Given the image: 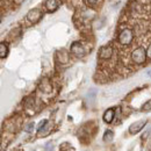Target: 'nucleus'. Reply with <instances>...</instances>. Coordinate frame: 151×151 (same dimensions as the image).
Instances as JSON below:
<instances>
[{
    "label": "nucleus",
    "instance_id": "obj_6",
    "mask_svg": "<svg viewBox=\"0 0 151 151\" xmlns=\"http://www.w3.org/2000/svg\"><path fill=\"white\" fill-rule=\"evenodd\" d=\"M113 55V48L111 45L101 47L99 50V58L100 59H109Z\"/></svg>",
    "mask_w": 151,
    "mask_h": 151
},
{
    "label": "nucleus",
    "instance_id": "obj_18",
    "mask_svg": "<svg viewBox=\"0 0 151 151\" xmlns=\"http://www.w3.org/2000/svg\"><path fill=\"white\" fill-rule=\"evenodd\" d=\"M149 76L151 77V71H149Z\"/></svg>",
    "mask_w": 151,
    "mask_h": 151
},
{
    "label": "nucleus",
    "instance_id": "obj_1",
    "mask_svg": "<svg viewBox=\"0 0 151 151\" xmlns=\"http://www.w3.org/2000/svg\"><path fill=\"white\" fill-rule=\"evenodd\" d=\"M147 50L143 47H138L134 49L132 52V59L135 64H143L147 59Z\"/></svg>",
    "mask_w": 151,
    "mask_h": 151
},
{
    "label": "nucleus",
    "instance_id": "obj_10",
    "mask_svg": "<svg viewBox=\"0 0 151 151\" xmlns=\"http://www.w3.org/2000/svg\"><path fill=\"white\" fill-rule=\"evenodd\" d=\"M114 137V132L112 130H106L104 134V141L105 142H111Z\"/></svg>",
    "mask_w": 151,
    "mask_h": 151
},
{
    "label": "nucleus",
    "instance_id": "obj_17",
    "mask_svg": "<svg viewBox=\"0 0 151 151\" xmlns=\"http://www.w3.org/2000/svg\"><path fill=\"white\" fill-rule=\"evenodd\" d=\"M14 2H15L17 5H21V4L23 2V0H14Z\"/></svg>",
    "mask_w": 151,
    "mask_h": 151
},
{
    "label": "nucleus",
    "instance_id": "obj_14",
    "mask_svg": "<svg viewBox=\"0 0 151 151\" xmlns=\"http://www.w3.org/2000/svg\"><path fill=\"white\" fill-rule=\"evenodd\" d=\"M44 150L45 151H54V144H52V142H48V143L45 144Z\"/></svg>",
    "mask_w": 151,
    "mask_h": 151
},
{
    "label": "nucleus",
    "instance_id": "obj_13",
    "mask_svg": "<svg viewBox=\"0 0 151 151\" xmlns=\"http://www.w3.org/2000/svg\"><path fill=\"white\" fill-rule=\"evenodd\" d=\"M48 124V120H42L41 122H40V124H38V127H37V132H40V130H42L45 126Z\"/></svg>",
    "mask_w": 151,
    "mask_h": 151
},
{
    "label": "nucleus",
    "instance_id": "obj_11",
    "mask_svg": "<svg viewBox=\"0 0 151 151\" xmlns=\"http://www.w3.org/2000/svg\"><path fill=\"white\" fill-rule=\"evenodd\" d=\"M34 128H35V123H34V122H30V123H28L27 126H24V132H32L34 130Z\"/></svg>",
    "mask_w": 151,
    "mask_h": 151
},
{
    "label": "nucleus",
    "instance_id": "obj_5",
    "mask_svg": "<svg viewBox=\"0 0 151 151\" xmlns=\"http://www.w3.org/2000/svg\"><path fill=\"white\" fill-rule=\"evenodd\" d=\"M42 17H43L42 12L40 9H36V8L29 11L28 14H27V19H28V21H30L32 23H37L38 21L42 19Z\"/></svg>",
    "mask_w": 151,
    "mask_h": 151
},
{
    "label": "nucleus",
    "instance_id": "obj_2",
    "mask_svg": "<svg viewBox=\"0 0 151 151\" xmlns=\"http://www.w3.org/2000/svg\"><path fill=\"white\" fill-rule=\"evenodd\" d=\"M134 40V33L129 28H124L119 34V43L122 45H129Z\"/></svg>",
    "mask_w": 151,
    "mask_h": 151
},
{
    "label": "nucleus",
    "instance_id": "obj_16",
    "mask_svg": "<svg viewBox=\"0 0 151 151\" xmlns=\"http://www.w3.org/2000/svg\"><path fill=\"white\" fill-rule=\"evenodd\" d=\"M96 2H98V0H87V4H88V5H91V6L95 5Z\"/></svg>",
    "mask_w": 151,
    "mask_h": 151
},
{
    "label": "nucleus",
    "instance_id": "obj_7",
    "mask_svg": "<svg viewBox=\"0 0 151 151\" xmlns=\"http://www.w3.org/2000/svg\"><path fill=\"white\" fill-rule=\"evenodd\" d=\"M58 1L57 0H47L45 1V8H47V11L48 12H50V13H52V12H55L57 8H58Z\"/></svg>",
    "mask_w": 151,
    "mask_h": 151
},
{
    "label": "nucleus",
    "instance_id": "obj_9",
    "mask_svg": "<svg viewBox=\"0 0 151 151\" xmlns=\"http://www.w3.org/2000/svg\"><path fill=\"white\" fill-rule=\"evenodd\" d=\"M8 55V45L5 42L0 43V58H6V56Z\"/></svg>",
    "mask_w": 151,
    "mask_h": 151
},
{
    "label": "nucleus",
    "instance_id": "obj_4",
    "mask_svg": "<svg viewBox=\"0 0 151 151\" xmlns=\"http://www.w3.org/2000/svg\"><path fill=\"white\" fill-rule=\"evenodd\" d=\"M147 120H141V121H136V122H134L132 126L129 127V134H132V135H136L137 132H139L143 128H144V126L147 124Z\"/></svg>",
    "mask_w": 151,
    "mask_h": 151
},
{
    "label": "nucleus",
    "instance_id": "obj_19",
    "mask_svg": "<svg viewBox=\"0 0 151 151\" xmlns=\"http://www.w3.org/2000/svg\"><path fill=\"white\" fill-rule=\"evenodd\" d=\"M19 151H22V150H19Z\"/></svg>",
    "mask_w": 151,
    "mask_h": 151
},
{
    "label": "nucleus",
    "instance_id": "obj_12",
    "mask_svg": "<svg viewBox=\"0 0 151 151\" xmlns=\"http://www.w3.org/2000/svg\"><path fill=\"white\" fill-rule=\"evenodd\" d=\"M142 111H145V112H149V111H151V100L147 101V102L143 105V107H142Z\"/></svg>",
    "mask_w": 151,
    "mask_h": 151
},
{
    "label": "nucleus",
    "instance_id": "obj_15",
    "mask_svg": "<svg viewBox=\"0 0 151 151\" xmlns=\"http://www.w3.org/2000/svg\"><path fill=\"white\" fill-rule=\"evenodd\" d=\"M147 56L149 59H151V44L148 47V49H147Z\"/></svg>",
    "mask_w": 151,
    "mask_h": 151
},
{
    "label": "nucleus",
    "instance_id": "obj_8",
    "mask_svg": "<svg viewBox=\"0 0 151 151\" xmlns=\"http://www.w3.org/2000/svg\"><path fill=\"white\" fill-rule=\"evenodd\" d=\"M114 116H115V111H114L113 108H109L104 114V121L106 123H112L114 120Z\"/></svg>",
    "mask_w": 151,
    "mask_h": 151
},
{
    "label": "nucleus",
    "instance_id": "obj_3",
    "mask_svg": "<svg viewBox=\"0 0 151 151\" xmlns=\"http://www.w3.org/2000/svg\"><path fill=\"white\" fill-rule=\"evenodd\" d=\"M70 51L72 55H75L76 57L80 58V57L85 56V49L83 47V44L80 42H73L71 44V48H70Z\"/></svg>",
    "mask_w": 151,
    "mask_h": 151
}]
</instances>
